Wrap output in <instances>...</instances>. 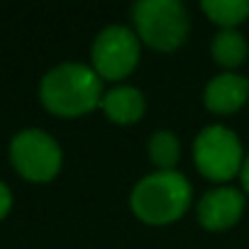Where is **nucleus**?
I'll list each match as a JSON object with an SVG mask.
<instances>
[{"instance_id":"1","label":"nucleus","mask_w":249,"mask_h":249,"mask_svg":"<svg viewBox=\"0 0 249 249\" xmlns=\"http://www.w3.org/2000/svg\"><path fill=\"white\" fill-rule=\"evenodd\" d=\"M42 105L59 117H81L103 100V78L93 66L66 61L44 73L39 83Z\"/></svg>"},{"instance_id":"2","label":"nucleus","mask_w":249,"mask_h":249,"mask_svg":"<svg viewBox=\"0 0 249 249\" xmlns=\"http://www.w3.org/2000/svg\"><path fill=\"white\" fill-rule=\"evenodd\" d=\"M193 200L188 178L178 171H154L135 183L130 208L147 225H171L181 220Z\"/></svg>"},{"instance_id":"3","label":"nucleus","mask_w":249,"mask_h":249,"mask_svg":"<svg viewBox=\"0 0 249 249\" xmlns=\"http://www.w3.org/2000/svg\"><path fill=\"white\" fill-rule=\"evenodd\" d=\"M140 42L157 52L178 49L191 32V18L178 0H142L132 8Z\"/></svg>"},{"instance_id":"4","label":"nucleus","mask_w":249,"mask_h":249,"mask_svg":"<svg viewBox=\"0 0 249 249\" xmlns=\"http://www.w3.org/2000/svg\"><path fill=\"white\" fill-rule=\"evenodd\" d=\"M244 149L239 137L225 124H208L193 142V161L200 176L215 183H225L242 174Z\"/></svg>"},{"instance_id":"5","label":"nucleus","mask_w":249,"mask_h":249,"mask_svg":"<svg viewBox=\"0 0 249 249\" xmlns=\"http://www.w3.org/2000/svg\"><path fill=\"white\" fill-rule=\"evenodd\" d=\"M10 161L22 178L32 183H47L61 171L64 154L59 142L49 132L30 127L13 137Z\"/></svg>"},{"instance_id":"6","label":"nucleus","mask_w":249,"mask_h":249,"mask_svg":"<svg viewBox=\"0 0 249 249\" xmlns=\"http://www.w3.org/2000/svg\"><path fill=\"white\" fill-rule=\"evenodd\" d=\"M93 71L103 81L127 78L140 64V37L124 25L105 27L90 47Z\"/></svg>"},{"instance_id":"7","label":"nucleus","mask_w":249,"mask_h":249,"mask_svg":"<svg viewBox=\"0 0 249 249\" xmlns=\"http://www.w3.org/2000/svg\"><path fill=\"white\" fill-rule=\"evenodd\" d=\"M244 205H247V200H244L242 191L220 186V188L203 193V198L196 205V215L205 230L222 232L239 222V217L244 215Z\"/></svg>"},{"instance_id":"8","label":"nucleus","mask_w":249,"mask_h":249,"mask_svg":"<svg viewBox=\"0 0 249 249\" xmlns=\"http://www.w3.org/2000/svg\"><path fill=\"white\" fill-rule=\"evenodd\" d=\"M247 100H249V78L232 71L210 78L203 93L205 107L217 115H232L239 107H244Z\"/></svg>"},{"instance_id":"9","label":"nucleus","mask_w":249,"mask_h":249,"mask_svg":"<svg viewBox=\"0 0 249 249\" xmlns=\"http://www.w3.org/2000/svg\"><path fill=\"white\" fill-rule=\"evenodd\" d=\"M100 107H103L105 117L115 124H135L144 117L147 100H144L142 90L135 86H117L103 95Z\"/></svg>"},{"instance_id":"10","label":"nucleus","mask_w":249,"mask_h":249,"mask_svg":"<svg viewBox=\"0 0 249 249\" xmlns=\"http://www.w3.org/2000/svg\"><path fill=\"white\" fill-rule=\"evenodd\" d=\"M210 54H213L217 66L232 71V69L244 64V59L249 54V44H247L242 32H237V30H220L215 35L213 44H210Z\"/></svg>"},{"instance_id":"11","label":"nucleus","mask_w":249,"mask_h":249,"mask_svg":"<svg viewBox=\"0 0 249 249\" xmlns=\"http://www.w3.org/2000/svg\"><path fill=\"white\" fill-rule=\"evenodd\" d=\"M200 10L222 30H237L249 18V0H205Z\"/></svg>"},{"instance_id":"12","label":"nucleus","mask_w":249,"mask_h":249,"mask_svg":"<svg viewBox=\"0 0 249 249\" xmlns=\"http://www.w3.org/2000/svg\"><path fill=\"white\" fill-rule=\"evenodd\" d=\"M147 152H149V161L159 171H176L174 166L181 159V142H178V137L174 132L159 130V132H154L149 137Z\"/></svg>"},{"instance_id":"13","label":"nucleus","mask_w":249,"mask_h":249,"mask_svg":"<svg viewBox=\"0 0 249 249\" xmlns=\"http://www.w3.org/2000/svg\"><path fill=\"white\" fill-rule=\"evenodd\" d=\"M10 208H13V193H10L8 183L0 181V220L10 213Z\"/></svg>"},{"instance_id":"14","label":"nucleus","mask_w":249,"mask_h":249,"mask_svg":"<svg viewBox=\"0 0 249 249\" xmlns=\"http://www.w3.org/2000/svg\"><path fill=\"white\" fill-rule=\"evenodd\" d=\"M239 178H242V186H244V191H247V196H249V154H247V159H244V166H242Z\"/></svg>"}]
</instances>
